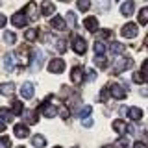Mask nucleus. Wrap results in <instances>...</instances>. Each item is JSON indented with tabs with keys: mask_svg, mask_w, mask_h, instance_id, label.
Masks as SVG:
<instances>
[{
	"mask_svg": "<svg viewBox=\"0 0 148 148\" xmlns=\"http://www.w3.org/2000/svg\"><path fill=\"white\" fill-rule=\"evenodd\" d=\"M120 34H122V37H126V39H133V37H137V34H139V28H137V24H133V22H128V24L122 26Z\"/></svg>",
	"mask_w": 148,
	"mask_h": 148,
	"instance_id": "obj_1",
	"label": "nucleus"
},
{
	"mask_svg": "<svg viewBox=\"0 0 148 148\" xmlns=\"http://www.w3.org/2000/svg\"><path fill=\"white\" fill-rule=\"evenodd\" d=\"M109 91H111V96H113V98H117V100H124L128 96L126 89H124L122 85H119V83H111V85H109Z\"/></svg>",
	"mask_w": 148,
	"mask_h": 148,
	"instance_id": "obj_2",
	"label": "nucleus"
},
{
	"mask_svg": "<svg viewBox=\"0 0 148 148\" xmlns=\"http://www.w3.org/2000/svg\"><path fill=\"white\" fill-rule=\"evenodd\" d=\"M15 59H17L21 65L30 63V48H28V46H21V48L15 52Z\"/></svg>",
	"mask_w": 148,
	"mask_h": 148,
	"instance_id": "obj_3",
	"label": "nucleus"
},
{
	"mask_svg": "<svg viewBox=\"0 0 148 148\" xmlns=\"http://www.w3.org/2000/svg\"><path fill=\"white\" fill-rule=\"evenodd\" d=\"M132 67H133V59H130V58H120L115 61V72H124Z\"/></svg>",
	"mask_w": 148,
	"mask_h": 148,
	"instance_id": "obj_4",
	"label": "nucleus"
},
{
	"mask_svg": "<svg viewBox=\"0 0 148 148\" xmlns=\"http://www.w3.org/2000/svg\"><path fill=\"white\" fill-rule=\"evenodd\" d=\"M65 71V61L63 59H52V61L48 63V72H52V74H61Z\"/></svg>",
	"mask_w": 148,
	"mask_h": 148,
	"instance_id": "obj_5",
	"label": "nucleus"
},
{
	"mask_svg": "<svg viewBox=\"0 0 148 148\" xmlns=\"http://www.w3.org/2000/svg\"><path fill=\"white\" fill-rule=\"evenodd\" d=\"M58 108H56V106H52V104H48V102H43V104H41V113L45 115L46 119H54L56 115H58Z\"/></svg>",
	"mask_w": 148,
	"mask_h": 148,
	"instance_id": "obj_6",
	"label": "nucleus"
},
{
	"mask_svg": "<svg viewBox=\"0 0 148 148\" xmlns=\"http://www.w3.org/2000/svg\"><path fill=\"white\" fill-rule=\"evenodd\" d=\"M26 22H28V18H26V13H24V11L15 13V15L11 17V24L15 26V28H24Z\"/></svg>",
	"mask_w": 148,
	"mask_h": 148,
	"instance_id": "obj_7",
	"label": "nucleus"
},
{
	"mask_svg": "<svg viewBox=\"0 0 148 148\" xmlns=\"http://www.w3.org/2000/svg\"><path fill=\"white\" fill-rule=\"evenodd\" d=\"M72 46H74V52H76V54H80V56L85 54L87 45H85V39H83V37H74V39H72Z\"/></svg>",
	"mask_w": 148,
	"mask_h": 148,
	"instance_id": "obj_8",
	"label": "nucleus"
},
{
	"mask_svg": "<svg viewBox=\"0 0 148 148\" xmlns=\"http://www.w3.org/2000/svg\"><path fill=\"white\" fill-rule=\"evenodd\" d=\"M45 58H46V54L43 52V50H37L35 52V59H34V65H32V72H37L41 69V65H43L45 61Z\"/></svg>",
	"mask_w": 148,
	"mask_h": 148,
	"instance_id": "obj_9",
	"label": "nucleus"
},
{
	"mask_svg": "<svg viewBox=\"0 0 148 148\" xmlns=\"http://www.w3.org/2000/svg\"><path fill=\"white\" fill-rule=\"evenodd\" d=\"M34 85H32L30 82H24L22 83V87H21V95H22V98H26V100H30V98H34Z\"/></svg>",
	"mask_w": 148,
	"mask_h": 148,
	"instance_id": "obj_10",
	"label": "nucleus"
},
{
	"mask_svg": "<svg viewBox=\"0 0 148 148\" xmlns=\"http://www.w3.org/2000/svg\"><path fill=\"white\" fill-rule=\"evenodd\" d=\"M133 11H135V2H133V0H126V2L120 6V13H122L124 17L133 15Z\"/></svg>",
	"mask_w": 148,
	"mask_h": 148,
	"instance_id": "obj_11",
	"label": "nucleus"
},
{
	"mask_svg": "<svg viewBox=\"0 0 148 148\" xmlns=\"http://www.w3.org/2000/svg\"><path fill=\"white\" fill-rule=\"evenodd\" d=\"M71 80L74 83H82V80H83V69L80 67V65H76V67L71 71Z\"/></svg>",
	"mask_w": 148,
	"mask_h": 148,
	"instance_id": "obj_12",
	"label": "nucleus"
},
{
	"mask_svg": "<svg viewBox=\"0 0 148 148\" xmlns=\"http://www.w3.org/2000/svg\"><path fill=\"white\" fill-rule=\"evenodd\" d=\"M0 92H2L4 96H11L13 92H15V83H11V82L0 83Z\"/></svg>",
	"mask_w": 148,
	"mask_h": 148,
	"instance_id": "obj_13",
	"label": "nucleus"
},
{
	"mask_svg": "<svg viewBox=\"0 0 148 148\" xmlns=\"http://www.w3.org/2000/svg\"><path fill=\"white\" fill-rule=\"evenodd\" d=\"M83 24H85V28L89 32H96L98 30V18L96 17H87L85 21H83Z\"/></svg>",
	"mask_w": 148,
	"mask_h": 148,
	"instance_id": "obj_14",
	"label": "nucleus"
},
{
	"mask_svg": "<svg viewBox=\"0 0 148 148\" xmlns=\"http://www.w3.org/2000/svg\"><path fill=\"white\" fill-rule=\"evenodd\" d=\"M13 132H15V137H18V139H24V137L30 135V130H28L24 124H17Z\"/></svg>",
	"mask_w": 148,
	"mask_h": 148,
	"instance_id": "obj_15",
	"label": "nucleus"
},
{
	"mask_svg": "<svg viewBox=\"0 0 148 148\" xmlns=\"http://www.w3.org/2000/svg\"><path fill=\"white\" fill-rule=\"evenodd\" d=\"M54 11H56V6L52 2H43V6H41V13H43L45 17L54 15Z\"/></svg>",
	"mask_w": 148,
	"mask_h": 148,
	"instance_id": "obj_16",
	"label": "nucleus"
},
{
	"mask_svg": "<svg viewBox=\"0 0 148 148\" xmlns=\"http://www.w3.org/2000/svg\"><path fill=\"white\" fill-rule=\"evenodd\" d=\"M0 120H2V122H11L13 111H9L8 108H0Z\"/></svg>",
	"mask_w": 148,
	"mask_h": 148,
	"instance_id": "obj_17",
	"label": "nucleus"
},
{
	"mask_svg": "<svg viewBox=\"0 0 148 148\" xmlns=\"http://www.w3.org/2000/svg\"><path fill=\"white\" fill-rule=\"evenodd\" d=\"M128 117L132 119V120H141L143 119V111L139 109V108H130L128 109Z\"/></svg>",
	"mask_w": 148,
	"mask_h": 148,
	"instance_id": "obj_18",
	"label": "nucleus"
},
{
	"mask_svg": "<svg viewBox=\"0 0 148 148\" xmlns=\"http://www.w3.org/2000/svg\"><path fill=\"white\" fill-rule=\"evenodd\" d=\"M32 145H34L35 148H43V146L46 145V139H45L43 135H39V133H37V135L32 137Z\"/></svg>",
	"mask_w": 148,
	"mask_h": 148,
	"instance_id": "obj_19",
	"label": "nucleus"
},
{
	"mask_svg": "<svg viewBox=\"0 0 148 148\" xmlns=\"http://www.w3.org/2000/svg\"><path fill=\"white\" fill-rule=\"evenodd\" d=\"M4 69H6L8 72H11L13 69H15V63H13V56L8 54L6 58H4Z\"/></svg>",
	"mask_w": 148,
	"mask_h": 148,
	"instance_id": "obj_20",
	"label": "nucleus"
},
{
	"mask_svg": "<svg viewBox=\"0 0 148 148\" xmlns=\"http://www.w3.org/2000/svg\"><path fill=\"white\" fill-rule=\"evenodd\" d=\"M52 28H56V30H65V18L61 17H54L52 18Z\"/></svg>",
	"mask_w": 148,
	"mask_h": 148,
	"instance_id": "obj_21",
	"label": "nucleus"
},
{
	"mask_svg": "<svg viewBox=\"0 0 148 148\" xmlns=\"http://www.w3.org/2000/svg\"><path fill=\"white\" fill-rule=\"evenodd\" d=\"M124 48H126L124 45H120V43H117V41H115V43L111 45V54H113V56H119V54L124 52Z\"/></svg>",
	"mask_w": 148,
	"mask_h": 148,
	"instance_id": "obj_22",
	"label": "nucleus"
},
{
	"mask_svg": "<svg viewBox=\"0 0 148 148\" xmlns=\"http://www.w3.org/2000/svg\"><path fill=\"white\" fill-rule=\"evenodd\" d=\"M113 130L119 132V133H124V132H128V126L122 122V120H115V122H113Z\"/></svg>",
	"mask_w": 148,
	"mask_h": 148,
	"instance_id": "obj_23",
	"label": "nucleus"
},
{
	"mask_svg": "<svg viewBox=\"0 0 148 148\" xmlns=\"http://www.w3.org/2000/svg\"><path fill=\"white\" fill-rule=\"evenodd\" d=\"M24 13H26L28 17H32V18H34V21H35V17H37V13H35V4H34V2H30V4H28V6H26Z\"/></svg>",
	"mask_w": 148,
	"mask_h": 148,
	"instance_id": "obj_24",
	"label": "nucleus"
},
{
	"mask_svg": "<svg viewBox=\"0 0 148 148\" xmlns=\"http://www.w3.org/2000/svg\"><path fill=\"white\" fill-rule=\"evenodd\" d=\"M139 22L141 24H148V8H143L139 11Z\"/></svg>",
	"mask_w": 148,
	"mask_h": 148,
	"instance_id": "obj_25",
	"label": "nucleus"
},
{
	"mask_svg": "<svg viewBox=\"0 0 148 148\" xmlns=\"http://www.w3.org/2000/svg\"><path fill=\"white\" fill-rule=\"evenodd\" d=\"M95 52H96V56L106 54V45L102 43V41H96V43H95Z\"/></svg>",
	"mask_w": 148,
	"mask_h": 148,
	"instance_id": "obj_26",
	"label": "nucleus"
},
{
	"mask_svg": "<svg viewBox=\"0 0 148 148\" xmlns=\"http://www.w3.org/2000/svg\"><path fill=\"white\" fill-rule=\"evenodd\" d=\"M26 119L30 124H37V120H39V117H37V111H28L26 113Z\"/></svg>",
	"mask_w": 148,
	"mask_h": 148,
	"instance_id": "obj_27",
	"label": "nucleus"
},
{
	"mask_svg": "<svg viewBox=\"0 0 148 148\" xmlns=\"http://www.w3.org/2000/svg\"><path fill=\"white\" fill-rule=\"evenodd\" d=\"M91 8V0H78V9L80 11H87Z\"/></svg>",
	"mask_w": 148,
	"mask_h": 148,
	"instance_id": "obj_28",
	"label": "nucleus"
},
{
	"mask_svg": "<svg viewBox=\"0 0 148 148\" xmlns=\"http://www.w3.org/2000/svg\"><path fill=\"white\" fill-rule=\"evenodd\" d=\"M4 39H6V43H9V45H13L17 41V35L13 34V32H4Z\"/></svg>",
	"mask_w": 148,
	"mask_h": 148,
	"instance_id": "obj_29",
	"label": "nucleus"
},
{
	"mask_svg": "<svg viewBox=\"0 0 148 148\" xmlns=\"http://www.w3.org/2000/svg\"><path fill=\"white\" fill-rule=\"evenodd\" d=\"M95 63H96V67H98V69H106V67H108L104 56H96V58H95Z\"/></svg>",
	"mask_w": 148,
	"mask_h": 148,
	"instance_id": "obj_30",
	"label": "nucleus"
},
{
	"mask_svg": "<svg viewBox=\"0 0 148 148\" xmlns=\"http://www.w3.org/2000/svg\"><path fill=\"white\" fill-rule=\"evenodd\" d=\"M11 111H13V115H22V104L21 102H13Z\"/></svg>",
	"mask_w": 148,
	"mask_h": 148,
	"instance_id": "obj_31",
	"label": "nucleus"
},
{
	"mask_svg": "<svg viewBox=\"0 0 148 148\" xmlns=\"http://www.w3.org/2000/svg\"><path fill=\"white\" fill-rule=\"evenodd\" d=\"M67 18H69V22H71V26H74V28L78 26V17L74 15V11H69L67 13Z\"/></svg>",
	"mask_w": 148,
	"mask_h": 148,
	"instance_id": "obj_32",
	"label": "nucleus"
},
{
	"mask_svg": "<svg viewBox=\"0 0 148 148\" xmlns=\"http://www.w3.org/2000/svg\"><path fill=\"white\" fill-rule=\"evenodd\" d=\"M24 39L26 41H35L37 39V30H28L24 34Z\"/></svg>",
	"mask_w": 148,
	"mask_h": 148,
	"instance_id": "obj_33",
	"label": "nucleus"
},
{
	"mask_svg": "<svg viewBox=\"0 0 148 148\" xmlns=\"http://www.w3.org/2000/svg\"><path fill=\"white\" fill-rule=\"evenodd\" d=\"M91 111H92L91 106H83V108L80 109V113H78V115H80V117H83V119H87V115H91Z\"/></svg>",
	"mask_w": 148,
	"mask_h": 148,
	"instance_id": "obj_34",
	"label": "nucleus"
},
{
	"mask_svg": "<svg viewBox=\"0 0 148 148\" xmlns=\"http://www.w3.org/2000/svg\"><path fill=\"white\" fill-rule=\"evenodd\" d=\"M56 50H58L59 54H63L65 50H67V45H65L63 39H61V41H56Z\"/></svg>",
	"mask_w": 148,
	"mask_h": 148,
	"instance_id": "obj_35",
	"label": "nucleus"
},
{
	"mask_svg": "<svg viewBox=\"0 0 148 148\" xmlns=\"http://www.w3.org/2000/svg\"><path fill=\"white\" fill-rule=\"evenodd\" d=\"M133 82H135V83H143V82H145V76H143L141 72H133Z\"/></svg>",
	"mask_w": 148,
	"mask_h": 148,
	"instance_id": "obj_36",
	"label": "nucleus"
},
{
	"mask_svg": "<svg viewBox=\"0 0 148 148\" xmlns=\"http://www.w3.org/2000/svg\"><path fill=\"white\" fill-rule=\"evenodd\" d=\"M95 78H96V72L95 71H87V80H89V82H95Z\"/></svg>",
	"mask_w": 148,
	"mask_h": 148,
	"instance_id": "obj_37",
	"label": "nucleus"
},
{
	"mask_svg": "<svg viewBox=\"0 0 148 148\" xmlns=\"http://www.w3.org/2000/svg\"><path fill=\"white\" fill-rule=\"evenodd\" d=\"M100 92H102V95L98 96V100H108V92H109V89H102Z\"/></svg>",
	"mask_w": 148,
	"mask_h": 148,
	"instance_id": "obj_38",
	"label": "nucleus"
},
{
	"mask_svg": "<svg viewBox=\"0 0 148 148\" xmlns=\"http://www.w3.org/2000/svg\"><path fill=\"white\" fill-rule=\"evenodd\" d=\"M59 108H61V117H63V120H67V119H69V111H67V108H65V106H59Z\"/></svg>",
	"mask_w": 148,
	"mask_h": 148,
	"instance_id": "obj_39",
	"label": "nucleus"
},
{
	"mask_svg": "<svg viewBox=\"0 0 148 148\" xmlns=\"http://www.w3.org/2000/svg\"><path fill=\"white\" fill-rule=\"evenodd\" d=\"M83 126H85V128H87V126H92V119H91V117H89V119H83Z\"/></svg>",
	"mask_w": 148,
	"mask_h": 148,
	"instance_id": "obj_40",
	"label": "nucleus"
},
{
	"mask_svg": "<svg viewBox=\"0 0 148 148\" xmlns=\"http://www.w3.org/2000/svg\"><path fill=\"white\" fill-rule=\"evenodd\" d=\"M133 148H146V146H145V143L137 141V143H133Z\"/></svg>",
	"mask_w": 148,
	"mask_h": 148,
	"instance_id": "obj_41",
	"label": "nucleus"
},
{
	"mask_svg": "<svg viewBox=\"0 0 148 148\" xmlns=\"http://www.w3.org/2000/svg\"><path fill=\"white\" fill-rule=\"evenodd\" d=\"M2 145H4V148L9 146V139H8V137H2Z\"/></svg>",
	"mask_w": 148,
	"mask_h": 148,
	"instance_id": "obj_42",
	"label": "nucleus"
},
{
	"mask_svg": "<svg viewBox=\"0 0 148 148\" xmlns=\"http://www.w3.org/2000/svg\"><path fill=\"white\" fill-rule=\"evenodd\" d=\"M143 72H145L146 76H148V61H145V63H143Z\"/></svg>",
	"mask_w": 148,
	"mask_h": 148,
	"instance_id": "obj_43",
	"label": "nucleus"
},
{
	"mask_svg": "<svg viewBox=\"0 0 148 148\" xmlns=\"http://www.w3.org/2000/svg\"><path fill=\"white\" fill-rule=\"evenodd\" d=\"M126 145H128V139H120V141H119V146H122V148H124Z\"/></svg>",
	"mask_w": 148,
	"mask_h": 148,
	"instance_id": "obj_44",
	"label": "nucleus"
},
{
	"mask_svg": "<svg viewBox=\"0 0 148 148\" xmlns=\"http://www.w3.org/2000/svg\"><path fill=\"white\" fill-rule=\"evenodd\" d=\"M102 35H104L106 39H108V37H111V30H104V32H102Z\"/></svg>",
	"mask_w": 148,
	"mask_h": 148,
	"instance_id": "obj_45",
	"label": "nucleus"
},
{
	"mask_svg": "<svg viewBox=\"0 0 148 148\" xmlns=\"http://www.w3.org/2000/svg\"><path fill=\"white\" fill-rule=\"evenodd\" d=\"M2 26H6V17L0 15V28H2Z\"/></svg>",
	"mask_w": 148,
	"mask_h": 148,
	"instance_id": "obj_46",
	"label": "nucleus"
},
{
	"mask_svg": "<svg viewBox=\"0 0 148 148\" xmlns=\"http://www.w3.org/2000/svg\"><path fill=\"white\" fill-rule=\"evenodd\" d=\"M4 130H6V124H4L2 120H0V132H4Z\"/></svg>",
	"mask_w": 148,
	"mask_h": 148,
	"instance_id": "obj_47",
	"label": "nucleus"
},
{
	"mask_svg": "<svg viewBox=\"0 0 148 148\" xmlns=\"http://www.w3.org/2000/svg\"><path fill=\"white\" fill-rule=\"evenodd\" d=\"M61 2H71V0H61Z\"/></svg>",
	"mask_w": 148,
	"mask_h": 148,
	"instance_id": "obj_48",
	"label": "nucleus"
},
{
	"mask_svg": "<svg viewBox=\"0 0 148 148\" xmlns=\"http://www.w3.org/2000/svg\"><path fill=\"white\" fill-rule=\"evenodd\" d=\"M54 148H61V146H54Z\"/></svg>",
	"mask_w": 148,
	"mask_h": 148,
	"instance_id": "obj_49",
	"label": "nucleus"
},
{
	"mask_svg": "<svg viewBox=\"0 0 148 148\" xmlns=\"http://www.w3.org/2000/svg\"><path fill=\"white\" fill-rule=\"evenodd\" d=\"M146 45H148V39H146Z\"/></svg>",
	"mask_w": 148,
	"mask_h": 148,
	"instance_id": "obj_50",
	"label": "nucleus"
},
{
	"mask_svg": "<svg viewBox=\"0 0 148 148\" xmlns=\"http://www.w3.org/2000/svg\"><path fill=\"white\" fill-rule=\"evenodd\" d=\"M18 148H22V146H18Z\"/></svg>",
	"mask_w": 148,
	"mask_h": 148,
	"instance_id": "obj_51",
	"label": "nucleus"
}]
</instances>
